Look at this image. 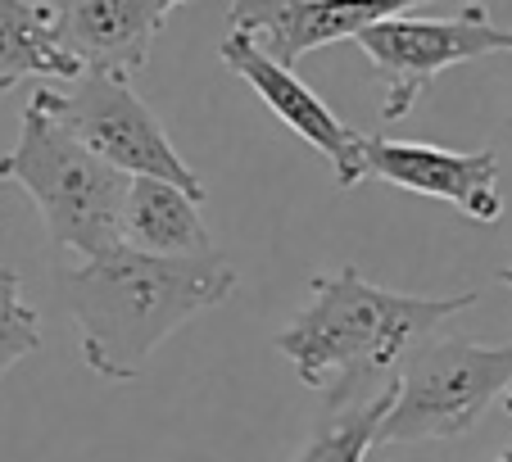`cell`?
<instances>
[{
  "label": "cell",
  "instance_id": "ba28073f",
  "mask_svg": "<svg viewBox=\"0 0 512 462\" xmlns=\"http://www.w3.org/2000/svg\"><path fill=\"white\" fill-rule=\"evenodd\" d=\"M363 173L390 182L399 191L445 200L481 227L503 218L499 195V154L494 150H440L422 141H395V136H368L363 141Z\"/></svg>",
  "mask_w": 512,
  "mask_h": 462
},
{
  "label": "cell",
  "instance_id": "6da1fadb",
  "mask_svg": "<svg viewBox=\"0 0 512 462\" xmlns=\"http://www.w3.org/2000/svg\"><path fill=\"white\" fill-rule=\"evenodd\" d=\"M476 304V290L458 295H399L372 286L354 263L331 277H313V299L300 318L272 336L277 354L309 390H327L331 413L368 404L399 381V367L431 345L440 322Z\"/></svg>",
  "mask_w": 512,
  "mask_h": 462
},
{
  "label": "cell",
  "instance_id": "e0dca14e",
  "mask_svg": "<svg viewBox=\"0 0 512 462\" xmlns=\"http://www.w3.org/2000/svg\"><path fill=\"white\" fill-rule=\"evenodd\" d=\"M499 462H512V453H503V458H499Z\"/></svg>",
  "mask_w": 512,
  "mask_h": 462
},
{
  "label": "cell",
  "instance_id": "30bf717a",
  "mask_svg": "<svg viewBox=\"0 0 512 462\" xmlns=\"http://www.w3.org/2000/svg\"><path fill=\"white\" fill-rule=\"evenodd\" d=\"M191 0H55V32L82 73L132 77L150 64L159 28Z\"/></svg>",
  "mask_w": 512,
  "mask_h": 462
},
{
  "label": "cell",
  "instance_id": "7c38bea8",
  "mask_svg": "<svg viewBox=\"0 0 512 462\" xmlns=\"http://www.w3.org/2000/svg\"><path fill=\"white\" fill-rule=\"evenodd\" d=\"M23 77L78 82L82 64L59 41L55 5H41V0H0V87H14Z\"/></svg>",
  "mask_w": 512,
  "mask_h": 462
},
{
  "label": "cell",
  "instance_id": "52a82bcc",
  "mask_svg": "<svg viewBox=\"0 0 512 462\" xmlns=\"http://www.w3.org/2000/svg\"><path fill=\"white\" fill-rule=\"evenodd\" d=\"M218 59H223L236 77L250 82V91L290 127V132L300 136V141H309L313 150L327 159L340 191H354L358 182H368V173H363V141H368V136H358L354 127L340 123V118L313 96L309 82H300L295 68L272 59L254 37L232 32V28H227V37L218 41Z\"/></svg>",
  "mask_w": 512,
  "mask_h": 462
},
{
  "label": "cell",
  "instance_id": "2e32d148",
  "mask_svg": "<svg viewBox=\"0 0 512 462\" xmlns=\"http://www.w3.org/2000/svg\"><path fill=\"white\" fill-rule=\"evenodd\" d=\"M503 408H508V417H512V385H508V395H503Z\"/></svg>",
  "mask_w": 512,
  "mask_h": 462
},
{
  "label": "cell",
  "instance_id": "277c9868",
  "mask_svg": "<svg viewBox=\"0 0 512 462\" xmlns=\"http://www.w3.org/2000/svg\"><path fill=\"white\" fill-rule=\"evenodd\" d=\"M512 385V345H472V340H431L408 358L395 385V404L381 422L377 444L454 440L472 431L481 413Z\"/></svg>",
  "mask_w": 512,
  "mask_h": 462
},
{
  "label": "cell",
  "instance_id": "8fae6325",
  "mask_svg": "<svg viewBox=\"0 0 512 462\" xmlns=\"http://www.w3.org/2000/svg\"><path fill=\"white\" fill-rule=\"evenodd\" d=\"M123 245L159 259H195L213 254L209 227L200 218V200L159 177H132L123 209Z\"/></svg>",
  "mask_w": 512,
  "mask_h": 462
},
{
  "label": "cell",
  "instance_id": "ac0fdd59",
  "mask_svg": "<svg viewBox=\"0 0 512 462\" xmlns=\"http://www.w3.org/2000/svg\"><path fill=\"white\" fill-rule=\"evenodd\" d=\"M0 91H10V87H0Z\"/></svg>",
  "mask_w": 512,
  "mask_h": 462
},
{
  "label": "cell",
  "instance_id": "5bb4252c",
  "mask_svg": "<svg viewBox=\"0 0 512 462\" xmlns=\"http://www.w3.org/2000/svg\"><path fill=\"white\" fill-rule=\"evenodd\" d=\"M41 349V318L37 308L23 299L19 272L0 268V376L14 363H23L28 354Z\"/></svg>",
  "mask_w": 512,
  "mask_h": 462
},
{
  "label": "cell",
  "instance_id": "7a4b0ae2",
  "mask_svg": "<svg viewBox=\"0 0 512 462\" xmlns=\"http://www.w3.org/2000/svg\"><path fill=\"white\" fill-rule=\"evenodd\" d=\"M59 286L82 331V363L105 381H132L177 327L232 299L236 268L218 250L159 259L118 245L105 259L64 272Z\"/></svg>",
  "mask_w": 512,
  "mask_h": 462
},
{
  "label": "cell",
  "instance_id": "5b68a950",
  "mask_svg": "<svg viewBox=\"0 0 512 462\" xmlns=\"http://www.w3.org/2000/svg\"><path fill=\"white\" fill-rule=\"evenodd\" d=\"M50 114L64 123V132H73L91 154H100L105 164H114L127 177H159V182L182 186L191 200H209L200 173L173 150L168 132L159 127V118L150 114L141 96L132 91L127 77L114 73H82L73 82V91H50L41 87Z\"/></svg>",
  "mask_w": 512,
  "mask_h": 462
},
{
  "label": "cell",
  "instance_id": "9c48e42d",
  "mask_svg": "<svg viewBox=\"0 0 512 462\" xmlns=\"http://www.w3.org/2000/svg\"><path fill=\"white\" fill-rule=\"evenodd\" d=\"M426 0H232L227 28L254 37L272 59L295 68L309 50L331 41H358L368 28L399 19Z\"/></svg>",
  "mask_w": 512,
  "mask_h": 462
},
{
  "label": "cell",
  "instance_id": "4fadbf2b",
  "mask_svg": "<svg viewBox=\"0 0 512 462\" xmlns=\"http://www.w3.org/2000/svg\"><path fill=\"white\" fill-rule=\"evenodd\" d=\"M395 385L381 390L377 399H368V404L331 413L327 422L313 431V440L304 444V453L295 462H363L372 444L381 440V422H386L390 404H395Z\"/></svg>",
  "mask_w": 512,
  "mask_h": 462
},
{
  "label": "cell",
  "instance_id": "8992f818",
  "mask_svg": "<svg viewBox=\"0 0 512 462\" xmlns=\"http://www.w3.org/2000/svg\"><path fill=\"white\" fill-rule=\"evenodd\" d=\"M358 46L386 82L381 118L399 123L445 68L472 64L485 55H512V28L490 23V10L481 0H472L454 19H408V14L386 19L363 32Z\"/></svg>",
  "mask_w": 512,
  "mask_h": 462
},
{
  "label": "cell",
  "instance_id": "3957f363",
  "mask_svg": "<svg viewBox=\"0 0 512 462\" xmlns=\"http://www.w3.org/2000/svg\"><path fill=\"white\" fill-rule=\"evenodd\" d=\"M0 177L28 191L59 250H73L91 263L123 245V209L132 177L91 154L73 132H64L41 87L23 109L14 150L0 154Z\"/></svg>",
  "mask_w": 512,
  "mask_h": 462
},
{
  "label": "cell",
  "instance_id": "9a60e30c",
  "mask_svg": "<svg viewBox=\"0 0 512 462\" xmlns=\"http://www.w3.org/2000/svg\"><path fill=\"white\" fill-rule=\"evenodd\" d=\"M499 281H503V286H512V268H503V272H499Z\"/></svg>",
  "mask_w": 512,
  "mask_h": 462
}]
</instances>
